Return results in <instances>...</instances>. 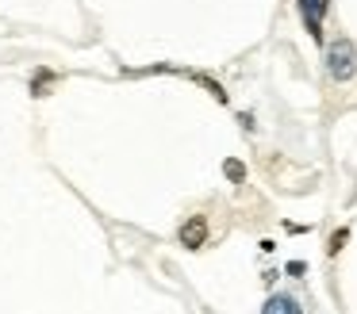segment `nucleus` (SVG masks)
<instances>
[{"label":"nucleus","mask_w":357,"mask_h":314,"mask_svg":"<svg viewBox=\"0 0 357 314\" xmlns=\"http://www.w3.org/2000/svg\"><path fill=\"white\" fill-rule=\"evenodd\" d=\"M188 77H192L196 84H204V88L219 100V104H227V92H223V84H219V81H211V77H204V73H188Z\"/></svg>","instance_id":"obj_5"},{"label":"nucleus","mask_w":357,"mask_h":314,"mask_svg":"<svg viewBox=\"0 0 357 314\" xmlns=\"http://www.w3.org/2000/svg\"><path fill=\"white\" fill-rule=\"evenodd\" d=\"M307 272V265H303V260H288V276H303Z\"/></svg>","instance_id":"obj_8"},{"label":"nucleus","mask_w":357,"mask_h":314,"mask_svg":"<svg viewBox=\"0 0 357 314\" xmlns=\"http://www.w3.org/2000/svg\"><path fill=\"white\" fill-rule=\"evenodd\" d=\"M261 314H303V306L292 295H269L261 306Z\"/></svg>","instance_id":"obj_4"},{"label":"nucleus","mask_w":357,"mask_h":314,"mask_svg":"<svg viewBox=\"0 0 357 314\" xmlns=\"http://www.w3.org/2000/svg\"><path fill=\"white\" fill-rule=\"evenodd\" d=\"M223 173L231 176L234 184H242V180H246V165H242V161H234V157H231V161H227V165H223Z\"/></svg>","instance_id":"obj_6"},{"label":"nucleus","mask_w":357,"mask_h":314,"mask_svg":"<svg viewBox=\"0 0 357 314\" xmlns=\"http://www.w3.org/2000/svg\"><path fill=\"white\" fill-rule=\"evenodd\" d=\"M181 245H185V249H200V245H208V219H204V214H192V219L181 226Z\"/></svg>","instance_id":"obj_3"},{"label":"nucleus","mask_w":357,"mask_h":314,"mask_svg":"<svg viewBox=\"0 0 357 314\" xmlns=\"http://www.w3.org/2000/svg\"><path fill=\"white\" fill-rule=\"evenodd\" d=\"M326 73L338 84H346L349 77L357 73V50H354L349 38H334V42L326 46Z\"/></svg>","instance_id":"obj_1"},{"label":"nucleus","mask_w":357,"mask_h":314,"mask_svg":"<svg viewBox=\"0 0 357 314\" xmlns=\"http://www.w3.org/2000/svg\"><path fill=\"white\" fill-rule=\"evenodd\" d=\"M331 8V0H300V15H303V27L315 42H323V15Z\"/></svg>","instance_id":"obj_2"},{"label":"nucleus","mask_w":357,"mask_h":314,"mask_svg":"<svg viewBox=\"0 0 357 314\" xmlns=\"http://www.w3.org/2000/svg\"><path fill=\"white\" fill-rule=\"evenodd\" d=\"M346 237H349V230H334V234H331V245H326V253H331V257H338L342 245H346Z\"/></svg>","instance_id":"obj_7"}]
</instances>
